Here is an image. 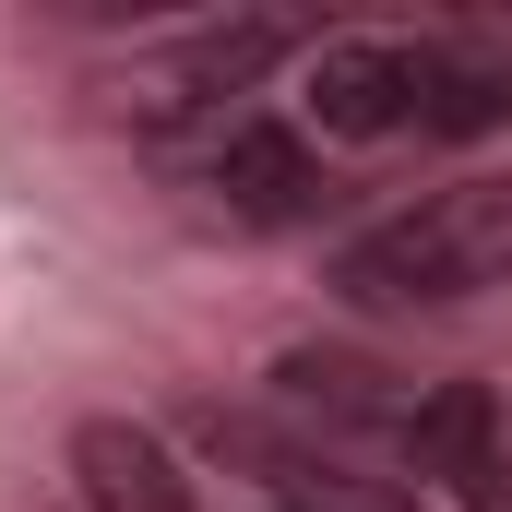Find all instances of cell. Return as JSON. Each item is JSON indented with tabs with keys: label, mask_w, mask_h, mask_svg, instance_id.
<instances>
[{
	"label": "cell",
	"mask_w": 512,
	"mask_h": 512,
	"mask_svg": "<svg viewBox=\"0 0 512 512\" xmlns=\"http://www.w3.org/2000/svg\"><path fill=\"white\" fill-rule=\"evenodd\" d=\"M489 286H512V179H453V191L405 203L334 251L346 310H453Z\"/></svg>",
	"instance_id": "obj_1"
},
{
	"label": "cell",
	"mask_w": 512,
	"mask_h": 512,
	"mask_svg": "<svg viewBox=\"0 0 512 512\" xmlns=\"http://www.w3.org/2000/svg\"><path fill=\"white\" fill-rule=\"evenodd\" d=\"M203 191H215L239 227H310V215L334 203L322 155H310L286 120H227V131H215V155H203Z\"/></svg>",
	"instance_id": "obj_2"
},
{
	"label": "cell",
	"mask_w": 512,
	"mask_h": 512,
	"mask_svg": "<svg viewBox=\"0 0 512 512\" xmlns=\"http://www.w3.org/2000/svg\"><path fill=\"white\" fill-rule=\"evenodd\" d=\"M286 48H298V24H274V12L203 24V36H191L167 72H143V84H131V108H143V131H179V120H203V108H227L239 84H262Z\"/></svg>",
	"instance_id": "obj_3"
},
{
	"label": "cell",
	"mask_w": 512,
	"mask_h": 512,
	"mask_svg": "<svg viewBox=\"0 0 512 512\" xmlns=\"http://www.w3.org/2000/svg\"><path fill=\"white\" fill-rule=\"evenodd\" d=\"M310 120L334 143H382L417 120V36H322L310 48Z\"/></svg>",
	"instance_id": "obj_4"
},
{
	"label": "cell",
	"mask_w": 512,
	"mask_h": 512,
	"mask_svg": "<svg viewBox=\"0 0 512 512\" xmlns=\"http://www.w3.org/2000/svg\"><path fill=\"white\" fill-rule=\"evenodd\" d=\"M274 393L298 405V417H334V429H382V441H405V417H417V393L405 370H382V358H346V346H298V358H274Z\"/></svg>",
	"instance_id": "obj_5"
},
{
	"label": "cell",
	"mask_w": 512,
	"mask_h": 512,
	"mask_svg": "<svg viewBox=\"0 0 512 512\" xmlns=\"http://www.w3.org/2000/svg\"><path fill=\"white\" fill-rule=\"evenodd\" d=\"M72 477H84V512H191L179 453L143 417H84L72 429Z\"/></svg>",
	"instance_id": "obj_6"
},
{
	"label": "cell",
	"mask_w": 512,
	"mask_h": 512,
	"mask_svg": "<svg viewBox=\"0 0 512 512\" xmlns=\"http://www.w3.org/2000/svg\"><path fill=\"white\" fill-rule=\"evenodd\" d=\"M512 120V60L501 48H417V131L477 143Z\"/></svg>",
	"instance_id": "obj_7"
},
{
	"label": "cell",
	"mask_w": 512,
	"mask_h": 512,
	"mask_svg": "<svg viewBox=\"0 0 512 512\" xmlns=\"http://www.w3.org/2000/svg\"><path fill=\"white\" fill-rule=\"evenodd\" d=\"M489 453H501V405L477 382H429L417 393V417H405V465H417V477H453V489H465Z\"/></svg>",
	"instance_id": "obj_8"
},
{
	"label": "cell",
	"mask_w": 512,
	"mask_h": 512,
	"mask_svg": "<svg viewBox=\"0 0 512 512\" xmlns=\"http://www.w3.org/2000/svg\"><path fill=\"white\" fill-rule=\"evenodd\" d=\"M298 512H310V501H298Z\"/></svg>",
	"instance_id": "obj_9"
}]
</instances>
